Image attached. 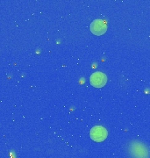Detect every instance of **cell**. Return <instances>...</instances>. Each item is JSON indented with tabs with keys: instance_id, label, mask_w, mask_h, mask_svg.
Here are the masks:
<instances>
[{
	"instance_id": "2",
	"label": "cell",
	"mask_w": 150,
	"mask_h": 158,
	"mask_svg": "<svg viewBox=\"0 0 150 158\" xmlns=\"http://www.w3.org/2000/svg\"><path fill=\"white\" fill-rule=\"evenodd\" d=\"M107 82V77L103 72H95L90 77V83L95 88H102L106 85Z\"/></svg>"
},
{
	"instance_id": "1",
	"label": "cell",
	"mask_w": 150,
	"mask_h": 158,
	"mask_svg": "<svg viewBox=\"0 0 150 158\" xmlns=\"http://www.w3.org/2000/svg\"><path fill=\"white\" fill-rule=\"evenodd\" d=\"M90 136L92 141L96 142H101L107 138L108 132L103 126H95L90 131Z\"/></svg>"
},
{
	"instance_id": "3",
	"label": "cell",
	"mask_w": 150,
	"mask_h": 158,
	"mask_svg": "<svg viewBox=\"0 0 150 158\" xmlns=\"http://www.w3.org/2000/svg\"><path fill=\"white\" fill-rule=\"evenodd\" d=\"M90 31L91 33L95 35L100 36L102 34H104L107 30V25L106 23L102 20V19H95L94 21L90 24Z\"/></svg>"
}]
</instances>
